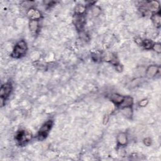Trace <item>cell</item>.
I'll return each mask as SVG.
<instances>
[{
	"mask_svg": "<svg viewBox=\"0 0 161 161\" xmlns=\"http://www.w3.org/2000/svg\"><path fill=\"white\" fill-rule=\"evenodd\" d=\"M141 45L143 46L146 49H152L153 44L150 40H142V43Z\"/></svg>",
	"mask_w": 161,
	"mask_h": 161,
	"instance_id": "15",
	"label": "cell"
},
{
	"mask_svg": "<svg viewBox=\"0 0 161 161\" xmlns=\"http://www.w3.org/2000/svg\"><path fill=\"white\" fill-rule=\"evenodd\" d=\"M152 49L155 51L157 53H160L161 52V45L160 44H153Z\"/></svg>",
	"mask_w": 161,
	"mask_h": 161,
	"instance_id": "17",
	"label": "cell"
},
{
	"mask_svg": "<svg viewBox=\"0 0 161 161\" xmlns=\"http://www.w3.org/2000/svg\"><path fill=\"white\" fill-rule=\"evenodd\" d=\"M148 103H149V101L147 99H144L139 102V106L142 107H146V105H147Z\"/></svg>",
	"mask_w": 161,
	"mask_h": 161,
	"instance_id": "18",
	"label": "cell"
},
{
	"mask_svg": "<svg viewBox=\"0 0 161 161\" xmlns=\"http://www.w3.org/2000/svg\"><path fill=\"white\" fill-rule=\"evenodd\" d=\"M151 19L154 23V25L156 27H159L160 26L161 24V18H160V16L159 14L156 13L154 15H153L151 17Z\"/></svg>",
	"mask_w": 161,
	"mask_h": 161,
	"instance_id": "13",
	"label": "cell"
},
{
	"mask_svg": "<svg viewBox=\"0 0 161 161\" xmlns=\"http://www.w3.org/2000/svg\"><path fill=\"white\" fill-rule=\"evenodd\" d=\"M85 18L83 15L76 14L73 17V23L76 29L79 31H82L85 25Z\"/></svg>",
	"mask_w": 161,
	"mask_h": 161,
	"instance_id": "5",
	"label": "cell"
},
{
	"mask_svg": "<svg viewBox=\"0 0 161 161\" xmlns=\"http://www.w3.org/2000/svg\"><path fill=\"white\" fill-rule=\"evenodd\" d=\"M27 15L31 19V20H38V19L41 17V13H40V12L38 10L34 8L30 9L27 12Z\"/></svg>",
	"mask_w": 161,
	"mask_h": 161,
	"instance_id": "8",
	"label": "cell"
},
{
	"mask_svg": "<svg viewBox=\"0 0 161 161\" xmlns=\"http://www.w3.org/2000/svg\"><path fill=\"white\" fill-rule=\"evenodd\" d=\"M27 51V45L25 41L20 40L14 47L12 56L15 58H20L25 55Z\"/></svg>",
	"mask_w": 161,
	"mask_h": 161,
	"instance_id": "1",
	"label": "cell"
},
{
	"mask_svg": "<svg viewBox=\"0 0 161 161\" xmlns=\"http://www.w3.org/2000/svg\"><path fill=\"white\" fill-rule=\"evenodd\" d=\"M32 137L30 132L25 130H20L15 135V139L20 145H23L31 140Z\"/></svg>",
	"mask_w": 161,
	"mask_h": 161,
	"instance_id": "3",
	"label": "cell"
},
{
	"mask_svg": "<svg viewBox=\"0 0 161 161\" xmlns=\"http://www.w3.org/2000/svg\"><path fill=\"white\" fill-rule=\"evenodd\" d=\"M53 125V123L52 120H49L43 125V126L40 128L38 133V139L40 140H44L47 135H49L52 126Z\"/></svg>",
	"mask_w": 161,
	"mask_h": 161,
	"instance_id": "2",
	"label": "cell"
},
{
	"mask_svg": "<svg viewBox=\"0 0 161 161\" xmlns=\"http://www.w3.org/2000/svg\"><path fill=\"white\" fill-rule=\"evenodd\" d=\"M148 9L149 11L154 12H157L160 8V5L158 2H150L147 4Z\"/></svg>",
	"mask_w": 161,
	"mask_h": 161,
	"instance_id": "12",
	"label": "cell"
},
{
	"mask_svg": "<svg viewBox=\"0 0 161 161\" xmlns=\"http://www.w3.org/2000/svg\"><path fill=\"white\" fill-rule=\"evenodd\" d=\"M133 103V101L132 98L129 97V96H127V97H125L123 102L119 107H120V108L122 109H123L125 108H130L132 106Z\"/></svg>",
	"mask_w": 161,
	"mask_h": 161,
	"instance_id": "10",
	"label": "cell"
},
{
	"mask_svg": "<svg viewBox=\"0 0 161 161\" xmlns=\"http://www.w3.org/2000/svg\"><path fill=\"white\" fill-rule=\"evenodd\" d=\"M101 13V8L98 6H95L92 10V13L94 17H98Z\"/></svg>",
	"mask_w": 161,
	"mask_h": 161,
	"instance_id": "16",
	"label": "cell"
},
{
	"mask_svg": "<svg viewBox=\"0 0 161 161\" xmlns=\"http://www.w3.org/2000/svg\"><path fill=\"white\" fill-rule=\"evenodd\" d=\"M127 136L125 133H120L117 136V142L120 146H125L127 143Z\"/></svg>",
	"mask_w": 161,
	"mask_h": 161,
	"instance_id": "11",
	"label": "cell"
},
{
	"mask_svg": "<svg viewBox=\"0 0 161 161\" xmlns=\"http://www.w3.org/2000/svg\"><path fill=\"white\" fill-rule=\"evenodd\" d=\"M143 142H144V144L146 145V146H150L151 143H152V140L150 138H146V139H144L143 140Z\"/></svg>",
	"mask_w": 161,
	"mask_h": 161,
	"instance_id": "19",
	"label": "cell"
},
{
	"mask_svg": "<svg viewBox=\"0 0 161 161\" xmlns=\"http://www.w3.org/2000/svg\"><path fill=\"white\" fill-rule=\"evenodd\" d=\"M124 98V96L120 95L118 94H113L110 96V100L113 103H114L117 106H120V104H122Z\"/></svg>",
	"mask_w": 161,
	"mask_h": 161,
	"instance_id": "9",
	"label": "cell"
},
{
	"mask_svg": "<svg viewBox=\"0 0 161 161\" xmlns=\"http://www.w3.org/2000/svg\"><path fill=\"white\" fill-rule=\"evenodd\" d=\"M12 91V86L11 83H7L2 86L1 89H0V96H1L2 103L10 96Z\"/></svg>",
	"mask_w": 161,
	"mask_h": 161,
	"instance_id": "4",
	"label": "cell"
},
{
	"mask_svg": "<svg viewBox=\"0 0 161 161\" xmlns=\"http://www.w3.org/2000/svg\"><path fill=\"white\" fill-rule=\"evenodd\" d=\"M159 67L155 65H152L150 66L147 71H146V76L149 78H152L153 77H154L159 72Z\"/></svg>",
	"mask_w": 161,
	"mask_h": 161,
	"instance_id": "7",
	"label": "cell"
},
{
	"mask_svg": "<svg viewBox=\"0 0 161 161\" xmlns=\"http://www.w3.org/2000/svg\"><path fill=\"white\" fill-rule=\"evenodd\" d=\"M85 10H86L85 6L83 5H77L75 8L76 14H78V15H83Z\"/></svg>",
	"mask_w": 161,
	"mask_h": 161,
	"instance_id": "14",
	"label": "cell"
},
{
	"mask_svg": "<svg viewBox=\"0 0 161 161\" xmlns=\"http://www.w3.org/2000/svg\"><path fill=\"white\" fill-rule=\"evenodd\" d=\"M39 28V21L38 20H32L30 21L29 28L31 33L33 35H36Z\"/></svg>",
	"mask_w": 161,
	"mask_h": 161,
	"instance_id": "6",
	"label": "cell"
}]
</instances>
